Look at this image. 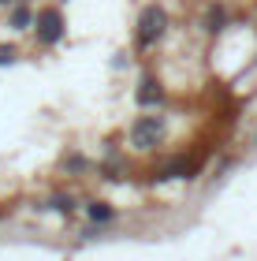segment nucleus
<instances>
[{"label":"nucleus","instance_id":"1","mask_svg":"<svg viewBox=\"0 0 257 261\" xmlns=\"http://www.w3.org/2000/svg\"><path fill=\"white\" fill-rule=\"evenodd\" d=\"M164 130H168V123L160 116H138L131 123V146L134 149H157L164 142Z\"/></svg>","mask_w":257,"mask_h":261},{"label":"nucleus","instance_id":"2","mask_svg":"<svg viewBox=\"0 0 257 261\" xmlns=\"http://www.w3.org/2000/svg\"><path fill=\"white\" fill-rule=\"evenodd\" d=\"M164 30H168V11L160 8V4H146L142 15H138V34H134V41L146 49V45H153Z\"/></svg>","mask_w":257,"mask_h":261},{"label":"nucleus","instance_id":"3","mask_svg":"<svg viewBox=\"0 0 257 261\" xmlns=\"http://www.w3.org/2000/svg\"><path fill=\"white\" fill-rule=\"evenodd\" d=\"M34 34H38L41 45H56L64 38V11L60 8H45L34 15Z\"/></svg>","mask_w":257,"mask_h":261},{"label":"nucleus","instance_id":"4","mask_svg":"<svg viewBox=\"0 0 257 261\" xmlns=\"http://www.w3.org/2000/svg\"><path fill=\"white\" fill-rule=\"evenodd\" d=\"M138 105H142V109H149V105H160L164 101V90H160V82L153 79V75H146L142 82H138Z\"/></svg>","mask_w":257,"mask_h":261},{"label":"nucleus","instance_id":"5","mask_svg":"<svg viewBox=\"0 0 257 261\" xmlns=\"http://www.w3.org/2000/svg\"><path fill=\"white\" fill-rule=\"evenodd\" d=\"M86 217H90L93 224H112V220H116V209L108 205V201H90V205H86Z\"/></svg>","mask_w":257,"mask_h":261},{"label":"nucleus","instance_id":"6","mask_svg":"<svg viewBox=\"0 0 257 261\" xmlns=\"http://www.w3.org/2000/svg\"><path fill=\"white\" fill-rule=\"evenodd\" d=\"M8 27H11V30H30V27H34V11H30L26 4H19L15 11H11Z\"/></svg>","mask_w":257,"mask_h":261},{"label":"nucleus","instance_id":"7","mask_svg":"<svg viewBox=\"0 0 257 261\" xmlns=\"http://www.w3.org/2000/svg\"><path fill=\"white\" fill-rule=\"evenodd\" d=\"M64 168H67V172H86L90 161L82 157V153H67V157H64Z\"/></svg>","mask_w":257,"mask_h":261},{"label":"nucleus","instance_id":"8","mask_svg":"<svg viewBox=\"0 0 257 261\" xmlns=\"http://www.w3.org/2000/svg\"><path fill=\"white\" fill-rule=\"evenodd\" d=\"M209 30H224V8H209Z\"/></svg>","mask_w":257,"mask_h":261},{"label":"nucleus","instance_id":"9","mask_svg":"<svg viewBox=\"0 0 257 261\" xmlns=\"http://www.w3.org/2000/svg\"><path fill=\"white\" fill-rule=\"evenodd\" d=\"M49 205H52V209H60V213H71V209H75V201L67 198V194H56V198L49 201Z\"/></svg>","mask_w":257,"mask_h":261},{"label":"nucleus","instance_id":"10","mask_svg":"<svg viewBox=\"0 0 257 261\" xmlns=\"http://www.w3.org/2000/svg\"><path fill=\"white\" fill-rule=\"evenodd\" d=\"M19 60V49L15 45H0V64H15Z\"/></svg>","mask_w":257,"mask_h":261},{"label":"nucleus","instance_id":"11","mask_svg":"<svg viewBox=\"0 0 257 261\" xmlns=\"http://www.w3.org/2000/svg\"><path fill=\"white\" fill-rule=\"evenodd\" d=\"M0 4H11V0H0Z\"/></svg>","mask_w":257,"mask_h":261}]
</instances>
